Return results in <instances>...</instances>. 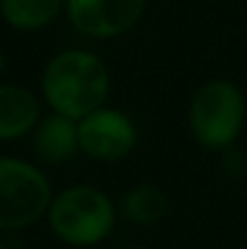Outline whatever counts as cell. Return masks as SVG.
Segmentation results:
<instances>
[{
	"label": "cell",
	"mask_w": 247,
	"mask_h": 249,
	"mask_svg": "<svg viewBox=\"0 0 247 249\" xmlns=\"http://www.w3.org/2000/svg\"><path fill=\"white\" fill-rule=\"evenodd\" d=\"M66 12V0H0V15L17 32H39Z\"/></svg>",
	"instance_id": "obj_10"
},
{
	"label": "cell",
	"mask_w": 247,
	"mask_h": 249,
	"mask_svg": "<svg viewBox=\"0 0 247 249\" xmlns=\"http://www.w3.org/2000/svg\"><path fill=\"white\" fill-rule=\"evenodd\" d=\"M148 0H66V17L76 32L90 39L129 34L146 15Z\"/></svg>",
	"instance_id": "obj_6"
},
{
	"label": "cell",
	"mask_w": 247,
	"mask_h": 249,
	"mask_svg": "<svg viewBox=\"0 0 247 249\" xmlns=\"http://www.w3.org/2000/svg\"><path fill=\"white\" fill-rule=\"evenodd\" d=\"M245 121V94L233 80L211 78L194 89L187 109V126L199 148L211 153L235 148Z\"/></svg>",
	"instance_id": "obj_2"
},
{
	"label": "cell",
	"mask_w": 247,
	"mask_h": 249,
	"mask_svg": "<svg viewBox=\"0 0 247 249\" xmlns=\"http://www.w3.org/2000/svg\"><path fill=\"white\" fill-rule=\"evenodd\" d=\"M78 138L82 155L95 162L114 165L124 162L136 150L138 126L126 111L104 104L78 121Z\"/></svg>",
	"instance_id": "obj_5"
},
{
	"label": "cell",
	"mask_w": 247,
	"mask_h": 249,
	"mask_svg": "<svg viewBox=\"0 0 247 249\" xmlns=\"http://www.w3.org/2000/svg\"><path fill=\"white\" fill-rule=\"evenodd\" d=\"M0 249H7V247H5V245H2V242H0Z\"/></svg>",
	"instance_id": "obj_14"
},
{
	"label": "cell",
	"mask_w": 247,
	"mask_h": 249,
	"mask_svg": "<svg viewBox=\"0 0 247 249\" xmlns=\"http://www.w3.org/2000/svg\"><path fill=\"white\" fill-rule=\"evenodd\" d=\"M112 92L109 66L87 49L56 53L41 73V97L51 111L80 121L102 109Z\"/></svg>",
	"instance_id": "obj_1"
},
{
	"label": "cell",
	"mask_w": 247,
	"mask_h": 249,
	"mask_svg": "<svg viewBox=\"0 0 247 249\" xmlns=\"http://www.w3.org/2000/svg\"><path fill=\"white\" fill-rule=\"evenodd\" d=\"M41 121L37 94L22 85H0V143L34 133Z\"/></svg>",
	"instance_id": "obj_8"
},
{
	"label": "cell",
	"mask_w": 247,
	"mask_h": 249,
	"mask_svg": "<svg viewBox=\"0 0 247 249\" xmlns=\"http://www.w3.org/2000/svg\"><path fill=\"white\" fill-rule=\"evenodd\" d=\"M170 213V196L163 186L153 181L133 184L119 201V218L136 228H153L163 223Z\"/></svg>",
	"instance_id": "obj_9"
},
{
	"label": "cell",
	"mask_w": 247,
	"mask_h": 249,
	"mask_svg": "<svg viewBox=\"0 0 247 249\" xmlns=\"http://www.w3.org/2000/svg\"><path fill=\"white\" fill-rule=\"evenodd\" d=\"M34 153L46 165H63L80 153V138H78V121L63 116V114H46L37 124L32 133Z\"/></svg>",
	"instance_id": "obj_7"
},
{
	"label": "cell",
	"mask_w": 247,
	"mask_h": 249,
	"mask_svg": "<svg viewBox=\"0 0 247 249\" xmlns=\"http://www.w3.org/2000/svg\"><path fill=\"white\" fill-rule=\"evenodd\" d=\"M221 169L228 179H243L247 174V155L238 148H228L221 153Z\"/></svg>",
	"instance_id": "obj_11"
},
{
	"label": "cell",
	"mask_w": 247,
	"mask_h": 249,
	"mask_svg": "<svg viewBox=\"0 0 247 249\" xmlns=\"http://www.w3.org/2000/svg\"><path fill=\"white\" fill-rule=\"evenodd\" d=\"M2 73H5V56H2V51H0V78H2Z\"/></svg>",
	"instance_id": "obj_12"
},
{
	"label": "cell",
	"mask_w": 247,
	"mask_h": 249,
	"mask_svg": "<svg viewBox=\"0 0 247 249\" xmlns=\"http://www.w3.org/2000/svg\"><path fill=\"white\" fill-rule=\"evenodd\" d=\"M51 201V184L39 167L19 158H0V230H24L39 223Z\"/></svg>",
	"instance_id": "obj_4"
},
{
	"label": "cell",
	"mask_w": 247,
	"mask_h": 249,
	"mask_svg": "<svg viewBox=\"0 0 247 249\" xmlns=\"http://www.w3.org/2000/svg\"><path fill=\"white\" fill-rule=\"evenodd\" d=\"M119 220L112 196L90 184H73L54 194L46 213L51 232L71 247H95L104 242Z\"/></svg>",
	"instance_id": "obj_3"
},
{
	"label": "cell",
	"mask_w": 247,
	"mask_h": 249,
	"mask_svg": "<svg viewBox=\"0 0 247 249\" xmlns=\"http://www.w3.org/2000/svg\"><path fill=\"white\" fill-rule=\"evenodd\" d=\"M121 249H146V247H121Z\"/></svg>",
	"instance_id": "obj_13"
},
{
	"label": "cell",
	"mask_w": 247,
	"mask_h": 249,
	"mask_svg": "<svg viewBox=\"0 0 247 249\" xmlns=\"http://www.w3.org/2000/svg\"><path fill=\"white\" fill-rule=\"evenodd\" d=\"M245 2H247V0H245Z\"/></svg>",
	"instance_id": "obj_15"
}]
</instances>
